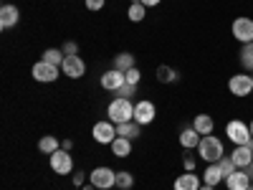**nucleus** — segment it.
<instances>
[{
  "label": "nucleus",
  "instance_id": "1",
  "mask_svg": "<svg viewBox=\"0 0 253 190\" xmlns=\"http://www.w3.org/2000/svg\"><path fill=\"white\" fill-rule=\"evenodd\" d=\"M198 155H200L203 162L213 165V162H218V160L225 155V147H223V142H220L218 137L205 135V137L200 140V144H198Z\"/></svg>",
  "mask_w": 253,
  "mask_h": 190
},
{
  "label": "nucleus",
  "instance_id": "2",
  "mask_svg": "<svg viewBox=\"0 0 253 190\" xmlns=\"http://www.w3.org/2000/svg\"><path fill=\"white\" fill-rule=\"evenodd\" d=\"M107 117H109V122H114V124H124V122H132L134 119V104H132V99H114L109 107H107Z\"/></svg>",
  "mask_w": 253,
  "mask_h": 190
},
{
  "label": "nucleus",
  "instance_id": "3",
  "mask_svg": "<svg viewBox=\"0 0 253 190\" xmlns=\"http://www.w3.org/2000/svg\"><path fill=\"white\" fill-rule=\"evenodd\" d=\"M89 183L96 185V190H109V188H117V173L112 167L101 165V167H94L89 173Z\"/></svg>",
  "mask_w": 253,
  "mask_h": 190
},
{
  "label": "nucleus",
  "instance_id": "4",
  "mask_svg": "<svg viewBox=\"0 0 253 190\" xmlns=\"http://www.w3.org/2000/svg\"><path fill=\"white\" fill-rule=\"evenodd\" d=\"M225 137L233 144H248L251 142V127L241 119H230L225 124Z\"/></svg>",
  "mask_w": 253,
  "mask_h": 190
},
{
  "label": "nucleus",
  "instance_id": "5",
  "mask_svg": "<svg viewBox=\"0 0 253 190\" xmlns=\"http://www.w3.org/2000/svg\"><path fill=\"white\" fill-rule=\"evenodd\" d=\"M230 33L238 44H253V18H246V15H238L230 26Z\"/></svg>",
  "mask_w": 253,
  "mask_h": 190
},
{
  "label": "nucleus",
  "instance_id": "6",
  "mask_svg": "<svg viewBox=\"0 0 253 190\" xmlns=\"http://www.w3.org/2000/svg\"><path fill=\"white\" fill-rule=\"evenodd\" d=\"M48 162H51V170L56 175H71L74 173V157L69 150H58V152L48 155Z\"/></svg>",
  "mask_w": 253,
  "mask_h": 190
},
{
  "label": "nucleus",
  "instance_id": "7",
  "mask_svg": "<svg viewBox=\"0 0 253 190\" xmlns=\"http://www.w3.org/2000/svg\"><path fill=\"white\" fill-rule=\"evenodd\" d=\"M58 74H63V71H61L58 66H53V63H46L43 58L36 61V63H33V69H31V76H33L36 81H41V84H51V81H56Z\"/></svg>",
  "mask_w": 253,
  "mask_h": 190
},
{
  "label": "nucleus",
  "instance_id": "8",
  "mask_svg": "<svg viewBox=\"0 0 253 190\" xmlns=\"http://www.w3.org/2000/svg\"><path fill=\"white\" fill-rule=\"evenodd\" d=\"M228 92L233 96H251L253 94V76L251 74H236L228 79Z\"/></svg>",
  "mask_w": 253,
  "mask_h": 190
},
{
  "label": "nucleus",
  "instance_id": "9",
  "mask_svg": "<svg viewBox=\"0 0 253 190\" xmlns=\"http://www.w3.org/2000/svg\"><path fill=\"white\" fill-rule=\"evenodd\" d=\"M91 137L99 142V144H112L117 140V124L109 122V119H101L91 127Z\"/></svg>",
  "mask_w": 253,
  "mask_h": 190
},
{
  "label": "nucleus",
  "instance_id": "10",
  "mask_svg": "<svg viewBox=\"0 0 253 190\" xmlns=\"http://www.w3.org/2000/svg\"><path fill=\"white\" fill-rule=\"evenodd\" d=\"M155 117H157V107H155V101H150V99H139L137 104H134V122L137 124H152L155 122Z\"/></svg>",
  "mask_w": 253,
  "mask_h": 190
},
{
  "label": "nucleus",
  "instance_id": "11",
  "mask_svg": "<svg viewBox=\"0 0 253 190\" xmlns=\"http://www.w3.org/2000/svg\"><path fill=\"white\" fill-rule=\"evenodd\" d=\"M61 71H63V76H69V79H81L84 74H86V63H84L81 56H66Z\"/></svg>",
  "mask_w": 253,
  "mask_h": 190
},
{
  "label": "nucleus",
  "instance_id": "12",
  "mask_svg": "<svg viewBox=\"0 0 253 190\" xmlns=\"http://www.w3.org/2000/svg\"><path fill=\"white\" fill-rule=\"evenodd\" d=\"M99 84H101V89H107V92H117L119 87H124V84H126V76H124V71L109 69V71L101 74Z\"/></svg>",
  "mask_w": 253,
  "mask_h": 190
},
{
  "label": "nucleus",
  "instance_id": "13",
  "mask_svg": "<svg viewBox=\"0 0 253 190\" xmlns=\"http://www.w3.org/2000/svg\"><path fill=\"white\" fill-rule=\"evenodd\" d=\"M18 20H20V10H18V5L5 3L3 8H0V28H3V31L18 26Z\"/></svg>",
  "mask_w": 253,
  "mask_h": 190
},
{
  "label": "nucleus",
  "instance_id": "14",
  "mask_svg": "<svg viewBox=\"0 0 253 190\" xmlns=\"http://www.w3.org/2000/svg\"><path fill=\"white\" fill-rule=\"evenodd\" d=\"M251 185H253V180L248 178L246 170H236L233 175L225 178V188H228V190H248Z\"/></svg>",
  "mask_w": 253,
  "mask_h": 190
},
{
  "label": "nucleus",
  "instance_id": "15",
  "mask_svg": "<svg viewBox=\"0 0 253 190\" xmlns=\"http://www.w3.org/2000/svg\"><path fill=\"white\" fill-rule=\"evenodd\" d=\"M172 188L175 190H200L203 188V178H198L195 173H182V175H177Z\"/></svg>",
  "mask_w": 253,
  "mask_h": 190
},
{
  "label": "nucleus",
  "instance_id": "16",
  "mask_svg": "<svg viewBox=\"0 0 253 190\" xmlns=\"http://www.w3.org/2000/svg\"><path fill=\"white\" fill-rule=\"evenodd\" d=\"M200 140H203V135L195 130L193 124L185 127V130L180 132V144L185 147V150H193V147H198V144H200Z\"/></svg>",
  "mask_w": 253,
  "mask_h": 190
},
{
  "label": "nucleus",
  "instance_id": "17",
  "mask_svg": "<svg viewBox=\"0 0 253 190\" xmlns=\"http://www.w3.org/2000/svg\"><path fill=\"white\" fill-rule=\"evenodd\" d=\"M220 180H225V175H223V170H220V165H218V162L208 165V167H205V173H203V183H205V185L218 188V185H220Z\"/></svg>",
  "mask_w": 253,
  "mask_h": 190
},
{
  "label": "nucleus",
  "instance_id": "18",
  "mask_svg": "<svg viewBox=\"0 0 253 190\" xmlns=\"http://www.w3.org/2000/svg\"><path fill=\"white\" fill-rule=\"evenodd\" d=\"M193 127L205 137V135H213V130H215V122H213V117L210 114H198L195 119H193Z\"/></svg>",
  "mask_w": 253,
  "mask_h": 190
},
{
  "label": "nucleus",
  "instance_id": "19",
  "mask_svg": "<svg viewBox=\"0 0 253 190\" xmlns=\"http://www.w3.org/2000/svg\"><path fill=\"white\" fill-rule=\"evenodd\" d=\"M109 147H112L114 157H129L132 155V140H126V137H117Z\"/></svg>",
  "mask_w": 253,
  "mask_h": 190
},
{
  "label": "nucleus",
  "instance_id": "20",
  "mask_svg": "<svg viewBox=\"0 0 253 190\" xmlns=\"http://www.w3.org/2000/svg\"><path fill=\"white\" fill-rule=\"evenodd\" d=\"M155 76H157V81H160V84H175V81L180 79L177 69L167 66V63H160V66H157V71H155Z\"/></svg>",
  "mask_w": 253,
  "mask_h": 190
},
{
  "label": "nucleus",
  "instance_id": "21",
  "mask_svg": "<svg viewBox=\"0 0 253 190\" xmlns=\"http://www.w3.org/2000/svg\"><path fill=\"white\" fill-rule=\"evenodd\" d=\"M38 150L43 152V155H53V152H58V150H61V140H58V137H53V135L41 137V140H38Z\"/></svg>",
  "mask_w": 253,
  "mask_h": 190
},
{
  "label": "nucleus",
  "instance_id": "22",
  "mask_svg": "<svg viewBox=\"0 0 253 190\" xmlns=\"http://www.w3.org/2000/svg\"><path fill=\"white\" fill-rule=\"evenodd\" d=\"M139 127L134 119L132 122H124V124H117V137H126V140H137L139 137Z\"/></svg>",
  "mask_w": 253,
  "mask_h": 190
},
{
  "label": "nucleus",
  "instance_id": "23",
  "mask_svg": "<svg viewBox=\"0 0 253 190\" xmlns=\"http://www.w3.org/2000/svg\"><path fill=\"white\" fill-rule=\"evenodd\" d=\"M112 69H117V71H129V69H134V56H132L129 51L117 53V56H114V66H112Z\"/></svg>",
  "mask_w": 253,
  "mask_h": 190
},
{
  "label": "nucleus",
  "instance_id": "24",
  "mask_svg": "<svg viewBox=\"0 0 253 190\" xmlns=\"http://www.w3.org/2000/svg\"><path fill=\"white\" fill-rule=\"evenodd\" d=\"M147 15V5L144 3H129V8H126V18L132 20V23H142Z\"/></svg>",
  "mask_w": 253,
  "mask_h": 190
},
{
  "label": "nucleus",
  "instance_id": "25",
  "mask_svg": "<svg viewBox=\"0 0 253 190\" xmlns=\"http://www.w3.org/2000/svg\"><path fill=\"white\" fill-rule=\"evenodd\" d=\"M41 58H43L46 63H53V66H58V69L63 66V61H66V56H63V51H61V48H46Z\"/></svg>",
  "mask_w": 253,
  "mask_h": 190
},
{
  "label": "nucleus",
  "instance_id": "26",
  "mask_svg": "<svg viewBox=\"0 0 253 190\" xmlns=\"http://www.w3.org/2000/svg\"><path fill=\"white\" fill-rule=\"evenodd\" d=\"M241 63L248 74H253V44H246L241 48Z\"/></svg>",
  "mask_w": 253,
  "mask_h": 190
},
{
  "label": "nucleus",
  "instance_id": "27",
  "mask_svg": "<svg viewBox=\"0 0 253 190\" xmlns=\"http://www.w3.org/2000/svg\"><path fill=\"white\" fill-rule=\"evenodd\" d=\"M132 185H134V178H132L129 170H119V173H117V188H119V190H129Z\"/></svg>",
  "mask_w": 253,
  "mask_h": 190
},
{
  "label": "nucleus",
  "instance_id": "28",
  "mask_svg": "<svg viewBox=\"0 0 253 190\" xmlns=\"http://www.w3.org/2000/svg\"><path fill=\"white\" fill-rule=\"evenodd\" d=\"M218 165H220V170H223V175H225V178H228V175H233V173L238 170L236 162H233V157H225V155L218 160Z\"/></svg>",
  "mask_w": 253,
  "mask_h": 190
},
{
  "label": "nucleus",
  "instance_id": "29",
  "mask_svg": "<svg viewBox=\"0 0 253 190\" xmlns=\"http://www.w3.org/2000/svg\"><path fill=\"white\" fill-rule=\"evenodd\" d=\"M114 94H117L119 99H132V96L137 94V87H134V84H124V87H119Z\"/></svg>",
  "mask_w": 253,
  "mask_h": 190
},
{
  "label": "nucleus",
  "instance_id": "30",
  "mask_svg": "<svg viewBox=\"0 0 253 190\" xmlns=\"http://www.w3.org/2000/svg\"><path fill=\"white\" fill-rule=\"evenodd\" d=\"M61 51H63V56H79V44L76 41H66V44L61 46Z\"/></svg>",
  "mask_w": 253,
  "mask_h": 190
},
{
  "label": "nucleus",
  "instance_id": "31",
  "mask_svg": "<svg viewBox=\"0 0 253 190\" xmlns=\"http://www.w3.org/2000/svg\"><path fill=\"white\" fill-rule=\"evenodd\" d=\"M124 76H126V84H139V79H142V74H139V69L134 66V69H129V71H124Z\"/></svg>",
  "mask_w": 253,
  "mask_h": 190
},
{
  "label": "nucleus",
  "instance_id": "32",
  "mask_svg": "<svg viewBox=\"0 0 253 190\" xmlns=\"http://www.w3.org/2000/svg\"><path fill=\"white\" fill-rule=\"evenodd\" d=\"M86 178H89V175L84 173V170H76V173H74V178H71V183H74L76 188H81V185H86Z\"/></svg>",
  "mask_w": 253,
  "mask_h": 190
},
{
  "label": "nucleus",
  "instance_id": "33",
  "mask_svg": "<svg viewBox=\"0 0 253 190\" xmlns=\"http://www.w3.org/2000/svg\"><path fill=\"white\" fill-rule=\"evenodd\" d=\"M182 167H185V173H193V170H195V157L185 155V160H182Z\"/></svg>",
  "mask_w": 253,
  "mask_h": 190
},
{
  "label": "nucleus",
  "instance_id": "34",
  "mask_svg": "<svg viewBox=\"0 0 253 190\" xmlns=\"http://www.w3.org/2000/svg\"><path fill=\"white\" fill-rule=\"evenodd\" d=\"M104 5H107V0H86V8L89 10H101Z\"/></svg>",
  "mask_w": 253,
  "mask_h": 190
},
{
  "label": "nucleus",
  "instance_id": "35",
  "mask_svg": "<svg viewBox=\"0 0 253 190\" xmlns=\"http://www.w3.org/2000/svg\"><path fill=\"white\" fill-rule=\"evenodd\" d=\"M61 150H69V152H71V150H74V142H71V140H61Z\"/></svg>",
  "mask_w": 253,
  "mask_h": 190
},
{
  "label": "nucleus",
  "instance_id": "36",
  "mask_svg": "<svg viewBox=\"0 0 253 190\" xmlns=\"http://www.w3.org/2000/svg\"><path fill=\"white\" fill-rule=\"evenodd\" d=\"M142 3H144L147 8H157V5L162 3V0H142Z\"/></svg>",
  "mask_w": 253,
  "mask_h": 190
},
{
  "label": "nucleus",
  "instance_id": "37",
  "mask_svg": "<svg viewBox=\"0 0 253 190\" xmlns=\"http://www.w3.org/2000/svg\"><path fill=\"white\" fill-rule=\"evenodd\" d=\"M246 173H248V178H251V180H253V162H251V165H248V167H246Z\"/></svg>",
  "mask_w": 253,
  "mask_h": 190
},
{
  "label": "nucleus",
  "instance_id": "38",
  "mask_svg": "<svg viewBox=\"0 0 253 190\" xmlns=\"http://www.w3.org/2000/svg\"><path fill=\"white\" fill-rule=\"evenodd\" d=\"M81 190H96V185H91V183H86V185H81Z\"/></svg>",
  "mask_w": 253,
  "mask_h": 190
},
{
  "label": "nucleus",
  "instance_id": "39",
  "mask_svg": "<svg viewBox=\"0 0 253 190\" xmlns=\"http://www.w3.org/2000/svg\"><path fill=\"white\" fill-rule=\"evenodd\" d=\"M200 190H218V188H213V185H203Z\"/></svg>",
  "mask_w": 253,
  "mask_h": 190
},
{
  "label": "nucleus",
  "instance_id": "40",
  "mask_svg": "<svg viewBox=\"0 0 253 190\" xmlns=\"http://www.w3.org/2000/svg\"><path fill=\"white\" fill-rule=\"evenodd\" d=\"M248 127H251V140H253V119H251V124H248Z\"/></svg>",
  "mask_w": 253,
  "mask_h": 190
},
{
  "label": "nucleus",
  "instance_id": "41",
  "mask_svg": "<svg viewBox=\"0 0 253 190\" xmlns=\"http://www.w3.org/2000/svg\"><path fill=\"white\" fill-rule=\"evenodd\" d=\"M248 190H253V185H251V188H248Z\"/></svg>",
  "mask_w": 253,
  "mask_h": 190
},
{
  "label": "nucleus",
  "instance_id": "42",
  "mask_svg": "<svg viewBox=\"0 0 253 190\" xmlns=\"http://www.w3.org/2000/svg\"><path fill=\"white\" fill-rule=\"evenodd\" d=\"M109 190H114V188H109Z\"/></svg>",
  "mask_w": 253,
  "mask_h": 190
}]
</instances>
